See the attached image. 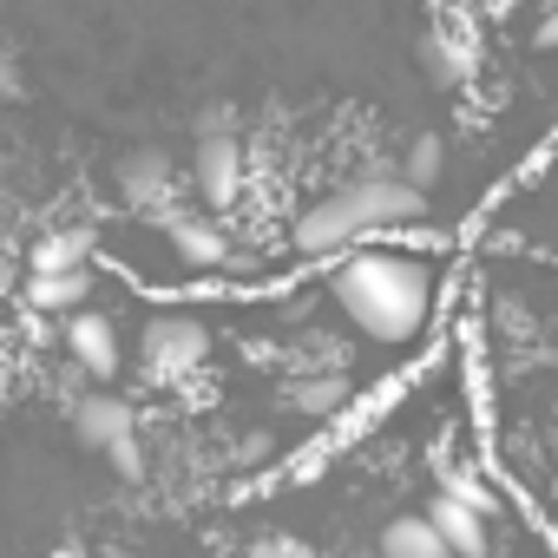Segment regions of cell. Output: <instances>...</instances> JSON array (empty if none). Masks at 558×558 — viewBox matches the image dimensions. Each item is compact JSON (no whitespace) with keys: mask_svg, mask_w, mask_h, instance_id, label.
Segmentation results:
<instances>
[{"mask_svg":"<svg viewBox=\"0 0 558 558\" xmlns=\"http://www.w3.org/2000/svg\"><path fill=\"white\" fill-rule=\"evenodd\" d=\"M263 453H269V434H250V440H243V447H236V460H243V466H256V460H263Z\"/></svg>","mask_w":558,"mask_h":558,"instance_id":"44dd1931","label":"cell"},{"mask_svg":"<svg viewBox=\"0 0 558 558\" xmlns=\"http://www.w3.org/2000/svg\"><path fill=\"white\" fill-rule=\"evenodd\" d=\"M349 191H355V204H362L368 236H375V230H401V223H421V217H427V191H421V184H408V178H401V165H368V171H355V178H349Z\"/></svg>","mask_w":558,"mask_h":558,"instance_id":"3957f363","label":"cell"},{"mask_svg":"<svg viewBox=\"0 0 558 558\" xmlns=\"http://www.w3.org/2000/svg\"><path fill=\"white\" fill-rule=\"evenodd\" d=\"M243 558H316V545H303V538H290V532H269V538H256Z\"/></svg>","mask_w":558,"mask_h":558,"instance_id":"ac0fdd59","label":"cell"},{"mask_svg":"<svg viewBox=\"0 0 558 558\" xmlns=\"http://www.w3.org/2000/svg\"><path fill=\"white\" fill-rule=\"evenodd\" d=\"M204 355H210V329H204L197 316H151L145 336H138V375H145L151 388L191 381V375L204 368Z\"/></svg>","mask_w":558,"mask_h":558,"instance_id":"7a4b0ae2","label":"cell"},{"mask_svg":"<svg viewBox=\"0 0 558 558\" xmlns=\"http://www.w3.org/2000/svg\"><path fill=\"white\" fill-rule=\"evenodd\" d=\"M112 466H119V473H125V480H138V473H145V447H138V434H132V440H119V447H112Z\"/></svg>","mask_w":558,"mask_h":558,"instance_id":"d6986e66","label":"cell"},{"mask_svg":"<svg viewBox=\"0 0 558 558\" xmlns=\"http://www.w3.org/2000/svg\"><path fill=\"white\" fill-rule=\"evenodd\" d=\"M381 558H453V551H447V538L427 512H408V519L381 525Z\"/></svg>","mask_w":558,"mask_h":558,"instance_id":"4fadbf2b","label":"cell"},{"mask_svg":"<svg viewBox=\"0 0 558 558\" xmlns=\"http://www.w3.org/2000/svg\"><path fill=\"white\" fill-rule=\"evenodd\" d=\"M158 223H165V236H171L178 263H191V269H223V263H230V236H223L210 217H197V210H178V204H171Z\"/></svg>","mask_w":558,"mask_h":558,"instance_id":"9c48e42d","label":"cell"},{"mask_svg":"<svg viewBox=\"0 0 558 558\" xmlns=\"http://www.w3.org/2000/svg\"><path fill=\"white\" fill-rule=\"evenodd\" d=\"M355 236H368V223H362V204H355L349 184L329 191V197H316V204L296 217V230H290L296 256H336V250H349Z\"/></svg>","mask_w":558,"mask_h":558,"instance_id":"5b68a950","label":"cell"},{"mask_svg":"<svg viewBox=\"0 0 558 558\" xmlns=\"http://www.w3.org/2000/svg\"><path fill=\"white\" fill-rule=\"evenodd\" d=\"M329 290L368 342L401 349L434 316V263L414 250H349L329 276Z\"/></svg>","mask_w":558,"mask_h":558,"instance_id":"6da1fadb","label":"cell"},{"mask_svg":"<svg viewBox=\"0 0 558 558\" xmlns=\"http://www.w3.org/2000/svg\"><path fill=\"white\" fill-rule=\"evenodd\" d=\"M440 171H447V138H440V132H421V138L408 145V158H401V178L421 184V191H434Z\"/></svg>","mask_w":558,"mask_h":558,"instance_id":"2e32d148","label":"cell"},{"mask_svg":"<svg viewBox=\"0 0 558 558\" xmlns=\"http://www.w3.org/2000/svg\"><path fill=\"white\" fill-rule=\"evenodd\" d=\"M14 93H21V66L0 53V99H14Z\"/></svg>","mask_w":558,"mask_h":558,"instance_id":"ffe728a7","label":"cell"},{"mask_svg":"<svg viewBox=\"0 0 558 558\" xmlns=\"http://www.w3.org/2000/svg\"><path fill=\"white\" fill-rule=\"evenodd\" d=\"M66 355L93 375V381H112L119 375V362H125V349H119V323L106 316V310H73L66 316Z\"/></svg>","mask_w":558,"mask_h":558,"instance_id":"52a82bcc","label":"cell"},{"mask_svg":"<svg viewBox=\"0 0 558 558\" xmlns=\"http://www.w3.org/2000/svg\"><path fill=\"white\" fill-rule=\"evenodd\" d=\"M138 434V408L132 401H119V395H86V401H73V440L86 447V453H112L119 440H132Z\"/></svg>","mask_w":558,"mask_h":558,"instance_id":"ba28073f","label":"cell"},{"mask_svg":"<svg viewBox=\"0 0 558 558\" xmlns=\"http://www.w3.org/2000/svg\"><path fill=\"white\" fill-rule=\"evenodd\" d=\"M112 184H119V204H125V210L165 217V210H171V197H178V165H171L158 145H138V151H125V158H119Z\"/></svg>","mask_w":558,"mask_h":558,"instance_id":"8992f818","label":"cell"},{"mask_svg":"<svg viewBox=\"0 0 558 558\" xmlns=\"http://www.w3.org/2000/svg\"><path fill=\"white\" fill-rule=\"evenodd\" d=\"M427 519L440 525V538H447V551L453 558H493V532H486V512H473L466 499H453L447 486L427 499Z\"/></svg>","mask_w":558,"mask_h":558,"instance_id":"30bf717a","label":"cell"},{"mask_svg":"<svg viewBox=\"0 0 558 558\" xmlns=\"http://www.w3.org/2000/svg\"><path fill=\"white\" fill-rule=\"evenodd\" d=\"M53 558H86V545H80V538H60V545H53Z\"/></svg>","mask_w":558,"mask_h":558,"instance_id":"603a6c76","label":"cell"},{"mask_svg":"<svg viewBox=\"0 0 558 558\" xmlns=\"http://www.w3.org/2000/svg\"><path fill=\"white\" fill-rule=\"evenodd\" d=\"M532 47H558V8H551L538 27H532Z\"/></svg>","mask_w":558,"mask_h":558,"instance_id":"7402d4cb","label":"cell"},{"mask_svg":"<svg viewBox=\"0 0 558 558\" xmlns=\"http://www.w3.org/2000/svg\"><path fill=\"white\" fill-rule=\"evenodd\" d=\"M80 263H93V236H86V230H47V236L34 243V276H47V269H80Z\"/></svg>","mask_w":558,"mask_h":558,"instance_id":"9a60e30c","label":"cell"},{"mask_svg":"<svg viewBox=\"0 0 558 558\" xmlns=\"http://www.w3.org/2000/svg\"><path fill=\"white\" fill-rule=\"evenodd\" d=\"M191 184H197V197L210 210L236 204V191H243V138L230 125H204L197 132V145H191Z\"/></svg>","mask_w":558,"mask_h":558,"instance_id":"277c9868","label":"cell"},{"mask_svg":"<svg viewBox=\"0 0 558 558\" xmlns=\"http://www.w3.org/2000/svg\"><path fill=\"white\" fill-rule=\"evenodd\" d=\"M86 303H93V269L86 263L80 269H47V276H34V283H27V310L34 316H73Z\"/></svg>","mask_w":558,"mask_h":558,"instance_id":"7c38bea8","label":"cell"},{"mask_svg":"<svg viewBox=\"0 0 558 558\" xmlns=\"http://www.w3.org/2000/svg\"><path fill=\"white\" fill-rule=\"evenodd\" d=\"M283 408L296 414V421H329L336 408H349V375H310V381H290L283 388Z\"/></svg>","mask_w":558,"mask_h":558,"instance_id":"5bb4252c","label":"cell"},{"mask_svg":"<svg viewBox=\"0 0 558 558\" xmlns=\"http://www.w3.org/2000/svg\"><path fill=\"white\" fill-rule=\"evenodd\" d=\"M440 486H447V493H453V499H466V506H473V512H493V493H486V486H480V473H473V466H466V460H460V466H447V473H440Z\"/></svg>","mask_w":558,"mask_h":558,"instance_id":"e0dca14e","label":"cell"},{"mask_svg":"<svg viewBox=\"0 0 558 558\" xmlns=\"http://www.w3.org/2000/svg\"><path fill=\"white\" fill-rule=\"evenodd\" d=\"M421 53H427V73H434L440 86H466V80L480 73V40H473V27H434Z\"/></svg>","mask_w":558,"mask_h":558,"instance_id":"8fae6325","label":"cell"}]
</instances>
